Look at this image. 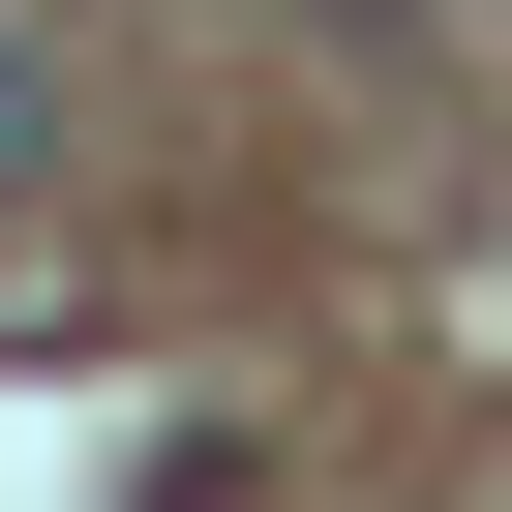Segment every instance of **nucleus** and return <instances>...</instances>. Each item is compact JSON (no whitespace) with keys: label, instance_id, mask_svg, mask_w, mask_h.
<instances>
[{"label":"nucleus","instance_id":"nucleus-1","mask_svg":"<svg viewBox=\"0 0 512 512\" xmlns=\"http://www.w3.org/2000/svg\"><path fill=\"white\" fill-rule=\"evenodd\" d=\"M31 181H61V31L0 0V211H31Z\"/></svg>","mask_w":512,"mask_h":512}]
</instances>
